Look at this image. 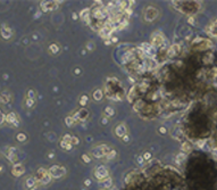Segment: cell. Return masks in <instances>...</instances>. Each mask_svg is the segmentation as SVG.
<instances>
[{"instance_id": "cell-1", "label": "cell", "mask_w": 217, "mask_h": 190, "mask_svg": "<svg viewBox=\"0 0 217 190\" xmlns=\"http://www.w3.org/2000/svg\"><path fill=\"white\" fill-rule=\"evenodd\" d=\"M15 37V32L7 23L0 24V40L5 42H9Z\"/></svg>"}, {"instance_id": "cell-2", "label": "cell", "mask_w": 217, "mask_h": 190, "mask_svg": "<svg viewBox=\"0 0 217 190\" xmlns=\"http://www.w3.org/2000/svg\"><path fill=\"white\" fill-rule=\"evenodd\" d=\"M6 123L12 127H18V125L21 124L20 115L15 112H9L8 114H6Z\"/></svg>"}, {"instance_id": "cell-3", "label": "cell", "mask_w": 217, "mask_h": 190, "mask_svg": "<svg viewBox=\"0 0 217 190\" xmlns=\"http://www.w3.org/2000/svg\"><path fill=\"white\" fill-rule=\"evenodd\" d=\"M3 155H5L7 160H9V162H12V163H14V162H16L17 160V149L13 146L6 147V149L3 150Z\"/></svg>"}, {"instance_id": "cell-4", "label": "cell", "mask_w": 217, "mask_h": 190, "mask_svg": "<svg viewBox=\"0 0 217 190\" xmlns=\"http://www.w3.org/2000/svg\"><path fill=\"white\" fill-rule=\"evenodd\" d=\"M13 101V94L9 90H1L0 91V104L1 105H7Z\"/></svg>"}, {"instance_id": "cell-5", "label": "cell", "mask_w": 217, "mask_h": 190, "mask_svg": "<svg viewBox=\"0 0 217 190\" xmlns=\"http://www.w3.org/2000/svg\"><path fill=\"white\" fill-rule=\"evenodd\" d=\"M109 148L107 146H100V147H95V149L92 150V154H93V156L97 157V158H99V157H102V156H105L106 154H108L109 153Z\"/></svg>"}, {"instance_id": "cell-6", "label": "cell", "mask_w": 217, "mask_h": 190, "mask_svg": "<svg viewBox=\"0 0 217 190\" xmlns=\"http://www.w3.org/2000/svg\"><path fill=\"white\" fill-rule=\"evenodd\" d=\"M38 180H39L42 184H46V183H48V182H49L50 175L48 174V172H47L46 170L40 169V170L38 171Z\"/></svg>"}, {"instance_id": "cell-7", "label": "cell", "mask_w": 217, "mask_h": 190, "mask_svg": "<svg viewBox=\"0 0 217 190\" xmlns=\"http://www.w3.org/2000/svg\"><path fill=\"white\" fill-rule=\"evenodd\" d=\"M157 14H158V12L156 8H154V7H148L145 13V18L148 21V22H151V21H154L156 18Z\"/></svg>"}, {"instance_id": "cell-8", "label": "cell", "mask_w": 217, "mask_h": 190, "mask_svg": "<svg viewBox=\"0 0 217 190\" xmlns=\"http://www.w3.org/2000/svg\"><path fill=\"white\" fill-rule=\"evenodd\" d=\"M49 173L55 178H59V177H62V175L65 174V169L62 166H57L56 165V166H53L51 169H50Z\"/></svg>"}, {"instance_id": "cell-9", "label": "cell", "mask_w": 217, "mask_h": 190, "mask_svg": "<svg viewBox=\"0 0 217 190\" xmlns=\"http://www.w3.org/2000/svg\"><path fill=\"white\" fill-rule=\"evenodd\" d=\"M36 105V99H32V98H24L23 106L25 109H32Z\"/></svg>"}, {"instance_id": "cell-10", "label": "cell", "mask_w": 217, "mask_h": 190, "mask_svg": "<svg viewBox=\"0 0 217 190\" xmlns=\"http://www.w3.org/2000/svg\"><path fill=\"white\" fill-rule=\"evenodd\" d=\"M15 139H16V141H18V142L21 143H24V142H26L27 139H29V137H27V134L25 133V132H17L16 136H15Z\"/></svg>"}, {"instance_id": "cell-11", "label": "cell", "mask_w": 217, "mask_h": 190, "mask_svg": "<svg viewBox=\"0 0 217 190\" xmlns=\"http://www.w3.org/2000/svg\"><path fill=\"white\" fill-rule=\"evenodd\" d=\"M23 173H24L23 165H21V164H16V165L13 167V174H14V175L18 177V175H21V174H23Z\"/></svg>"}, {"instance_id": "cell-12", "label": "cell", "mask_w": 217, "mask_h": 190, "mask_svg": "<svg viewBox=\"0 0 217 190\" xmlns=\"http://www.w3.org/2000/svg\"><path fill=\"white\" fill-rule=\"evenodd\" d=\"M95 175H97V178H100V179H102V178H105L106 175H107V170H106L105 167H98L97 169V171H95Z\"/></svg>"}, {"instance_id": "cell-13", "label": "cell", "mask_w": 217, "mask_h": 190, "mask_svg": "<svg viewBox=\"0 0 217 190\" xmlns=\"http://www.w3.org/2000/svg\"><path fill=\"white\" fill-rule=\"evenodd\" d=\"M56 7V3L53 2V1H49V2H42L41 3V8H42L44 12L46 10H50V9H53V8H55Z\"/></svg>"}, {"instance_id": "cell-14", "label": "cell", "mask_w": 217, "mask_h": 190, "mask_svg": "<svg viewBox=\"0 0 217 190\" xmlns=\"http://www.w3.org/2000/svg\"><path fill=\"white\" fill-rule=\"evenodd\" d=\"M126 133V127H125L124 124H119L118 127H116V134L118 137H123L124 134Z\"/></svg>"}, {"instance_id": "cell-15", "label": "cell", "mask_w": 217, "mask_h": 190, "mask_svg": "<svg viewBox=\"0 0 217 190\" xmlns=\"http://www.w3.org/2000/svg\"><path fill=\"white\" fill-rule=\"evenodd\" d=\"M59 51V48H58V46L57 44H51L49 47V53H51V55H53V53H57Z\"/></svg>"}, {"instance_id": "cell-16", "label": "cell", "mask_w": 217, "mask_h": 190, "mask_svg": "<svg viewBox=\"0 0 217 190\" xmlns=\"http://www.w3.org/2000/svg\"><path fill=\"white\" fill-rule=\"evenodd\" d=\"M6 123V114L3 113L2 109H0V127H2Z\"/></svg>"}, {"instance_id": "cell-17", "label": "cell", "mask_w": 217, "mask_h": 190, "mask_svg": "<svg viewBox=\"0 0 217 190\" xmlns=\"http://www.w3.org/2000/svg\"><path fill=\"white\" fill-rule=\"evenodd\" d=\"M36 183V180L34 179V178H29L26 180V184H27V187H33L34 184Z\"/></svg>"}, {"instance_id": "cell-18", "label": "cell", "mask_w": 217, "mask_h": 190, "mask_svg": "<svg viewBox=\"0 0 217 190\" xmlns=\"http://www.w3.org/2000/svg\"><path fill=\"white\" fill-rule=\"evenodd\" d=\"M62 147H65V149H71V143H68V141H62Z\"/></svg>"}, {"instance_id": "cell-19", "label": "cell", "mask_w": 217, "mask_h": 190, "mask_svg": "<svg viewBox=\"0 0 217 190\" xmlns=\"http://www.w3.org/2000/svg\"><path fill=\"white\" fill-rule=\"evenodd\" d=\"M100 98H101V91H100V90H97V91L95 92V100H99Z\"/></svg>"}, {"instance_id": "cell-20", "label": "cell", "mask_w": 217, "mask_h": 190, "mask_svg": "<svg viewBox=\"0 0 217 190\" xmlns=\"http://www.w3.org/2000/svg\"><path fill=\"white\" fill-rule=\"evenodd\" d=\"M106 112H107V114H109V115H113L114 114V110H113V108H106Z\"/></svg>"}]
</instances>
